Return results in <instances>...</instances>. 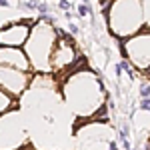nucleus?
Masks as SVG:
<instances>
[{
    "mask_svg": "<svg viewBox=\"0 0 150 150\" xmlns=\"http://www.w3.org/2000/svg\"><path fill=\"white\" fill-rule=\"evenodd\" d=\"M30 34V24L28 22H18V24H10L0 32V44L2 46H20L26 42V38Z\"/></svg>",
    "mask_w": 150,
    "mask_h": 150,
    "instance_id": "39448f33",
    "label": "nucleus"
},
{
    "mask_svg": "<svg viewBox=\"0 0 150 150\" xmlns=\"http://www.w3.org/2000/svg\"><path fill=\"white\" fill-rule=\"evenodd\" d=\"M58 6H60L62 10H66V12H68L70 8H72V4H70L68 0H58Z\"/></svg>",
    "mask_w": 150,
    "mask_h": 150,
    "instance_id": "6e6552de",
    "label": "nucleus"
},
{
    "mask_svg": "<svg viewBox=\"0 0 150 150\" xmlns=\"http://www.w3.org/2000/svg\"><path fill=\"white\" fill-rule=\"evenodd\" d=\"M108 22L112 26L114 34L118 36H132L136 30L146 26L148 12L142 10L140 0H114L108 10Z\"/></svg>",
    "mask_w": 150,
    "mask_h": 150,
    "instance_id": "f257e3e1",
    "label": "nucleus"
},
{
    "mask_svg": "<svg viewBox=\"0 0 150 150\" xmlns=\"http://www.w3.org/2000/svg\"><path fill=\"white\" fill-rule=\"evenodd\" d=\"M28 84V74L24 70L12 68V66H2L0 64V86L10 90L12 94H20Z\"/></svg>",
    "mask_w": 150,
    "mask_h": 150,
    "instance_id": "20e7f679",
    "label": "nucleus"
},
{
    "mask_svg": "<svg viewBox=\"0 0 150 150\" xmlns=\"http://www.w3.org/2000/svg\"><path fill=\"white\" fill-rule=\"evenodd\" d=\"M78 14H80V16H86V14H88V6H86V4H80V6H78Z\"/></svg>",
    "mask_w": 150,
    "mask_h": 150,
    "instance_id": "9b49d317",
    "label": "nucleus"
},
{
    "mask_svg": "<svg viewBox=\"0 0 150 150\" xmlns=\"http://www.w3.org/2000/svg\"><path fill=\"white\" fill-rule=\"evenodd\" d=\"M124 56L128 58V64H134L140 70H148V34L144 32L142 36L130 38L124 44Z\"/></svg>",
    "mask_w": 150,
    "mask_h": 150,
    "instance_id": "7ed1b4c3",
    "label": "nucleus"
},
{
    "mask_svg": "<svg viewBox=\"0 0 150 150\" xmlns=\"http://www.w3.org/2000/svg\"><path fill=\"white\" fill-rule=\"evenodd\" d=\"M0 6H8V2L6 0H0Z\"/></svg>",
    "mask_w": 150,
    "mask_h": 150,
    "instance_id": "ddd939ff",
    "label": "nucleus"
},
{
    "mask_svg": "<svg viewBox=\"0 0 150 150\" xmlns=\"http://www.w3.org/2000/svg\"><path fill=\"white\" fill-rule=\"evenodd\" d=\"M140 108H142L144 112H148V108H150V102H148V98H142V102H140Z\"/></svg>",
    "mask_w": 150,
    "mask_h": 150,
    "instance_id": "9d476101",
    "label": "nucleus"
},
{
    "mask_svg": "<svg viewBox=\"0 0 150 150\" xmlns=\"http://www.w3.org/2000/svg\"><path fill=\"white\" fill-rule=\"evenodd\" d=\"M52 18H44L40 20L38 26L30 32V38H26V56H28V62L32 60L34 68L38 70H46L48 64H50V54L54 50V32L52 30Z\"/></svg>",
    "mask_w": 150,
    "mask_h": 150,
    "instance_id": "f03ea898",
    "label": "nucleus"
},
{
    "mask_svg": "<svg viewBox=\"0 0 150 150\" xmlns=\"http://www.w3.org/2000/svg\"><path fill=\"white\" fill-rule=\"evenodd\" d=\"M0 64L2 66H12V68H18L28 72L30 70V62L24 52H20L18 48H12V46H2L0 48Z\"/></svg>",
    "mask_w": 150,
    "mask_h": 150,
    "instance_id": "423d86ee",
    "label": "nucleus"
},
{
    "mask_svg": "<svg viewBox=\"0 0 150 150\" xmlns=\"http://www.w3.org/2000/svg\"><path fill=\"white\" fill-rule=\"evenodd\" d=\"M12 104H14V100H12L6 92H2V90H0V114H2V112H6Z\"/></svg>",
    "mask_w": 150,
    "mask_h": 150,
    "instance_id": "0eeeda50",
    "label": "nucleus"
},
{
    "mask_svg": "<svg viewBox=\"0 0 150 150\" xmlns=\"http://www.w3.org/2000/svg\"><path fill=\"white\" fill-rule=\"evenodd\" d=\"M148 94H150V86H148V82H144V86H142V90H140V96H142V98H148Z\"/></svg>",
    "mask_w": 150,
    "mask_h": 150,
    "instance_id": "1a4fd4ad",
    "label": "nucleus"
},
{
    "mask_svg": "<svg viewBox=\"0 0 150 150\" xmlns=\"http://www.w3.org/2000/svg\"><path fill=\"white\" fill-rule=\"evenodd\" d=\"M142 4H144V8H148V0H140Z\"/></svg>",
    "mask_w": 150,
    "mask_h": 150,
    "instance_id": "4468645a",
    "label": "nucleus"
},
{
    "mask_svg": "<svg viewBox=\"0 0 150 150\" xmlns=\"http://www.w3.org/2000/svg\"><path fill=\"white\" fill-rule=\"evenodd\" d=\"M70 32H74V34H76V32H78V26H76V24H70Z\"/></svg>",
    "mask_w": 150,
    "mask_h": 150,
    "instance_id": "f8f14e48",
    "label": "nucleus"
}]
</instances>
